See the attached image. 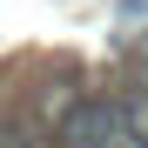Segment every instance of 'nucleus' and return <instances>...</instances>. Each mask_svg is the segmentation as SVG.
Listing matches in <instances>:
<instances>
[{
    "label": "nucleus",
    "instance_id": "nucleus-1",
    "mask_svg": "<svg viewBox=\"0 0 148 148\" xmlns=\"http://www.w3.org/2000/svg\"><path fill=\"white\" fill-rule=\"evenodd\" d=\"M54 141L61 148H135L128 121H121V94H108V88L74 94L61 108V121H54Z\"/></svg>",
    "mask_w": 148,
    "mask_h": 148
}]
</instances>
